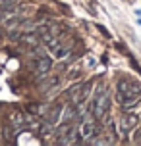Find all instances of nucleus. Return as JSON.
<instances>
[{"instance_id":"1","label":"nucleus","mask_w":141,"mask_h":146,"mask_svg":"<svg viewBox=\"0 0 141 146\" xmlns=\"http://www.w3.org/2000/svg\"><path fill=\"white\" fill-rule=\"evenodd\" d=\"M91 106H93V115L97 119H103L106 115V111L110 110V94L103 87H99L95 96H93V100H91Z\"/></svg>"},{"instance_id":"4","label":"nucleus","mask_w":141,"mask_h":146,"mask_svg":"<svg viewBox=\"0 0 141 146\" xmlns=\"http://www.w3.org/2000/svg\"><path fill=\"white\" fill-rule=\"evenodd\" d=\"M137 125V117L135 115H128V117H122L118 121V129H120V135L122 137H126L128 133H130V129L132 127H135Z\"/></svg>"},{"instance_id":"6","label":"nucleus","mask_w":141,"mask_h":146,"mask_svg":"<svg viewBox=\"0 0 141 146\" xmlns=\"http://www.w3.org/2000/svg\"><path fill=\"white\" fill-rule=\"evenodd\" d=\"M75 117H77V110H75V106H66L64 111H62V115H60V121L66 125V123H72Z\"/></svg>"},{"instance_id":"7","label":"nucleus","mask_w":141,"mask_h":146,"mask_svg":"<svg viewBox=\"0 0 141 146\" xmlns=\"http://www.w3.org/2000/svg\"><path fill=\"white\" fill-rule=\"evenodd\" d=\"M60 115H62V106H54V108H50V111L45 115V121L50 125H56L60 121Z\"/></svg>"},{"instance_id":"5","label":"nucleus","mask_w":141,"mask_h":146,"mask_svg":"<svg viewBox=\"0 0 141 146\" xmlns=\"http://www.w3.org/2000/svg\"><path fill=\"white\" fill-rule=\"evenodd\" d=\"M50 67H52V60L48 56H41L37 60V64H35V71L39 75H46V73L50 71Z\"/></svg>"},{"instance_id":"8","label":"nucleus","mask_w":141,"mask_h":146,"mask_svg":"<svg viewBox=\"0 0 141 146\" xmlns=\"http://www.w3.org/2000/svg\"><path fill=\"white\" fill-rule=\"evenodd\" d=\"M27 110H29L31 113H35V115H43L46 111V106H43V104H29Z\"/></svg>"},{"instance_id":"3","label":"nucleus","mask_w":141,"mask_h":146,"mask_svg":"<svg viewBox=\"0 0 141 146\" xmlns=\"http://www.w3.org/2000/svg\"><path fill=\"white\" fill-rule=\"evenodd\" d=\"M79 133H81V139L83 140H91L97 135V123L93 119H85L79 127Z\"/></svg>"},{"instance_id":"2","label":"nucleus","mask_w":141,"mask_h":146,"mask_svg":"<svg viewBox=\"0 0 141 146\" xmlns=\"http://www.w3.org/2000/svg\"><path fill=\"white\" fill-rule=\"evenodd\" d=\"M60 85H62V77H60V75H50V77L43 83L41 88H43V92H45L46 96H54V94H58Z\"/></svg>"}]
</instances>
